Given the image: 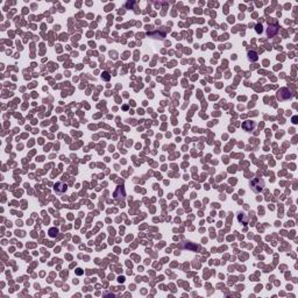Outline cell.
Wrapping results in <instances>:
<instances>
[{
  "label": "cell",
  "instance_id": "1",
  "mask_svg": "<svg viewBox=\"0 0 298 298\" xmlns=\"http://www.w3.org/2000/svg\"><path fill=\"white\" fill-rule=\"evenodd\" d=\"M291 98H292L291 91L288 90V88H285V87L281 88V90L277 92V99H280V100H286V99H291Z\"/></svg>",
  "mask_w": 298,
  "mask_h": 298
},
{
  "label": "cell",
  "instance_id": "4",
  "mask_svg": "<svg viewBox=\"0 0 298 298\" xmlns=\"http://www.w3.org/2000/svg\"><path fill=\"white\" fill-rule=\"evenodd\" d=\"M248 55H249V59H252V61H256V59L259 58V57H257V54L254 52V51H253V52H249Z\"/></svg>",
  "mask_w": 298,
  "mask_h": 298
},
{
  "label": "cell",
  "instance_id": "3",
  "mask_svg": "<svg viewBox=\"0 0 298 298\" xmlns=\"http://www.w3.org/2000/svg\"><path fill=\"white\" fill-rule=\"evenodd\" d=\"M278 26L277 24H275V26H269V28H268V36H275L277 33H278Z\"/></svg>",
  "mask_w": 298,
  "mask_h": 298
},
{
  "label": "cell",
  "instance_id": "5",
  "mask_svg": "<svg viewBox=\"0 0 298 298\" xmlns=\"http://www.w3.org/2000/svg\"><path fill=\"white\" fill-rule=\"evenodd\" d=\"M104 75V78H105V80H108L110 79V76H108V72H104L103 73Z\"/></svg>",
  "mask_w": 298,
  "mask_h": 298
},
{
  "label": "cell",
  "instance_id": "2",
  "mask_svg": "<svg viewBox=\"0 0 298 298\" xmlns=\"http://www.w3.org/2000/svg\"><path fill=\"white\" fill-rule=\"evenodd\" d=\"M250 185H252V189L255 192H260L264 186V182L261 180V178H255V180H253L250 182Z\"/></svg>",
  "mask_w": 298,
  "mask_h": 298
}]
</instances>
